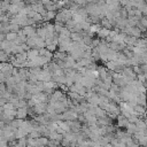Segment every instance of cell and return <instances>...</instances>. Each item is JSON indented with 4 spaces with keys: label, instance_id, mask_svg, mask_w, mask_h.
Masks as SVG:
<instances>
[{
    "label": "cell",
    "instance_id": "cell-3",
    "mask_svg": "<svg viewBox=\"0 0 147 147\" xmlns=\"http://www.w3.org/2000/svg\"><path fill=\"white\" fill-rule=\"evenodd\" d=\"M26 115H28V107H21V108H17V109H16V115H15V117L23 119V118L26 117Z\"/></svg>",
    "mask_w": 147,
    "mask_h": 147
},
{
    "label": "cell",
    "instance_id": "cell-7",
    "mask_svg": "<svg viewBox=\"0 0 147 147\" xmlns=\"http://www.w3.org/2000/svg\"><path fill=\"white\" fill-rule=\"evenodd\" d=\"M40 2H41L42 5H46V3H48V2H51V0H41Z\"/></svg>",
    "mask_w": 147,
    "mask_h": 147
},
{
    "label": "cell",
    "instance_id": "cell-6",
    "mask_svg": "<svg viewBox=\"0 0 147 147\" xmlns=\"http://www.w3.org/2000/svg\"><path fill=\"white\" fill-rule=\"evenodd\" d=\"M17 37V33L16 32H7V33H5V39L6 40H8V41H13L15 38Z\"/></svg>",
    "mask_w": 147,
    "mask_h": 147
},
{
    "label": "cell",
    "instance_id": "cell-1",
    "mask_svg": "<svg viewBox=\"0 0 147 147\" xmlns=\"http://www.w3.org/2000/svg\"><path fill=\"white\" fill-rule=\"evenodd\" d=\"M71 11L68 8H61V10L55 15V23H60V24H65L67 21H69L71 18Z\"/></svg>",
    "mask_w": 147,
    "mask_h": 147
},
{
    "label": "cell",
    "instance_id": "cell-4",
    "mask_svg": "<svg viewBox=\"0 0 147 147\" xmlns=\"http://www.w3.org/2000/svg\"><path fill=\"white\" fill-rule=\"evenodd\" d=\"M117 122H118V125H119L121 127H125V126H126V124L129 123L127 118H126V117H124L123 115H117Z\"/></svg>",
    "mask_w": 147,
    "mask_h": 147
},
{
    "label": "cell",
    "instance_id": "cell-2",
    "mask_svg": "<svg viewBox=\"0 0 147 147\" xmlns=\"http://www.w3.org/2000/svg\"><path fill=\"white\" fill-rule=\"evenodd\" d=\"M22 31H23V33H24V36L26 38H31V37H33L36 34V29H34L33 25H25L22 29Z\"/></svg>",
    "mask_w": 147,
    "mask_h": 147
},
{
    "label": "cell",
    "instance_id": "cell-5",
    "mask_svg": "<svg viewBox=\"0 0 147 147\" xmlns=\"http://www.w3.org/2000/svg\"><path fill=\"white\" fill-rule=\"evenodd\" d=\"M55 11H51V10H47L46 13H45V15H42V21H49V20H52V18H54L55 17Z\"/></svg>",
    "mask_w": 147,
    "mask_h": 147
}]
</instances>
